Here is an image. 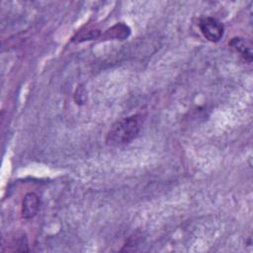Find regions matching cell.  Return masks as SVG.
I'll return each mask as SVG.
<instances>
[{
  "label": "cell",
  "mask_w": 253,
  "mask_h": 253,
  "mask_svg": "<svg viewBox=\"0 0 253 253\" xmlns=\"http://www.w3.org/2000/svg\"><path fill=\"white\" fill-rule=\"evenodd\" d=\"M130 34L129 28L124 23H118L112 28L108 29L103 38L104 39H117V40H124L127 38Z\"/></svg>",
  "instance_id": "cell-5"
},
{
  "label": "cell",
  "mask_w": 253,
  "mask_h": 253,
  "mask_svg": "<svg viewBox=\"0 0 253 253\" xmlns=\"http://www.w3.org/2000/svg\"><path fill=\"white\" fill-rule=\"evenodd\" d=\"M144 122L142 114L123 118L112 125L106 135V143L110 146H122L129 143L139 133Z\"/></svg>",
  "instance_id": "cell-1"
},
{
  "label": "cell",
  "mask_w": 253,
  "mask_h": 253,
  "mask_svg": "<svg viewBox=\"0 0 253 253\" xmlns=\"http://www.w3.org/2000/svg\"><path fill=\"white\" fill-rule=\"evenodd\" d=\"M228 45L235 51L239 52L246 61H252V46L248 41L243 38H233L229 42Z\"/></svg>",
  "instance_id": "cell-4"
},
{
  "label": "cell",
  "mask_w": 253,
  "mask_h": 253,
  "mask_svg": "<svg viewBox=\"0 0 253 253\" xmlns=\"http://www.w3.org/2000/svg\"><path fill=\"white\" fill-rule=\"evenodd\" d=\"M40 209V198L35 193H28L22 201V216L26 219L34 217Z\"/></svg>",
  "instance_id": "cell-3"
},
{
  "label": "cell",
  "mask_w": 253,
  "mask_h": 253,
  "mask_svg": "<svg viewBox=\"0 0 253 253\" xmlns=\"http://www.w3.org/2000/svg\"><path fill=\"white\" fill-rule=\"evenodd\" d=\"M200 30L203 36L211 42H218L224 32V28L221 22L212 17H203L199 22Z\"/></svg>",
  "instance_id": "cell-2"
}]
</instances>
